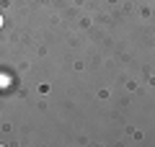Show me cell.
I'll return each instance as SVG.
<instances>
[{
  "label": "cell",
  "mask_w": 155,
  "mask_h": 147,
  "mask_svg": "<svg viewBox=\"0 0 155 147\" xmlns=\"http://www.w3.org/2000/svg\"><path fill=\"white\" fill-rule=\"evenodd\" d=\"M0 28H3V16H0Z\"/></svg>",
  "instance_id": "obj_1"
}]
</instances>
